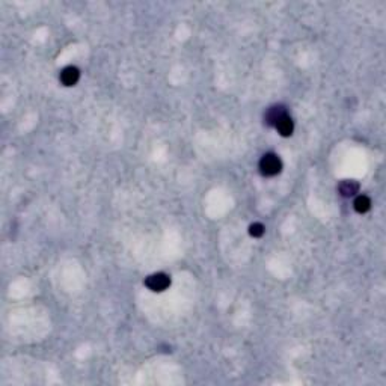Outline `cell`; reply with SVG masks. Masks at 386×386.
<instances>
[{"mask_svg":"<svg viewBox=\"0 0 386 386\" xmlns=\"http://www.w3.org/2000/svg\"><path fill=\"white\" fill-rule=\"evenodd\" d=\"M259 171L265 177H275L282 171V161L276 154H265L259 160Z\"/></svg>","mask_w":386,"mask_h":386,"instance_id":"6da1fadb","label":"cell"},{"mask_svg":"<svg viewBox=\"0 0 386 386\" xmlns=\"http://www.w3.org/2000/svg\"><path fill=\"white\" fill-rule=\"evenodd\" d=\"M145 285H147L151 291L160 293V291H164V290L171 285V278L164 273H156V275H151V276L147 278Z\"/></svg>","mask_w":386,"mask_h":386,"instance_id":"7a4b0ae2","label":"cell"},{"mask_svg":"<svg viewBox=\"0 0 386 386\" xmlns=\"http://www.w3.org/2000/svg\"><path fill=\"white\" fill-rule=\"evenodd\" d=\"M276 130L281 136L284 137H288V136H291L293 131H294V123H293V119L290 118L288 115H284L278 123H276Z\"/></svg>","mask_w":386,"mask_h":386,"instance_id":"277c9868","label":"cell"},{"mask_svg":"<svg viewBox=\"0 0 386 386\" xmlns=\"http://www.w3.org/2000/svg\"><path fill=\"white\" fill-rule=\"evenodd\" d=\"M264 225L262 224H254V225H251V228H249V232H251V235L252 237H261L262 234H264Z\"/></svg>","mask_w":386,"mask_h":386,"instance_id":"ba28073f","label":"cell"},{"mask_svg":"<svg viewBox=\"0 0 386 386\" xmlns=\"http://www.w3.org/2000/svg\"><path fill=\"white\" fill-rule=\"evenodd\" d=\"M80 79V71L76 66H66L64 68V71L61 72V82L65 86H72L76 85Z\"/></svg>","mask_w":386,"mask_h":386,"instance_id":"3957f363","label":"cell"},{"mask_svg":"<svg viewBox=\"0 0 386 386\" xmlns=\"http://www.w3.org/2000/svg\"><path fill=\"white\" fill-rule=\"evenodd\" d=\"M284 115H287L284 106H273V107H270V109L267 110V113H265V118H264V119H265V124L275 127L276 123H278V121H279Z\"/></svg>","mask_w":386,"mask_h":386,"instance_id":"5b68a950","label":"cell"},{"mask_svg":"<svg viewBox=\"0 0 386 386\" xmlns=\"http://www.w3.org/2000/svg\"><path fill=\"white\" fill-rule=\"evenodd\" d=\"M338 190H340V193L343 196L349 198V196H353L354 193H357L359 190V184L356 181H343L340 184V187H338Z\"/></svg>","mask_w":386,"mask_h":386,"instance_id":"8992f818","label":"cell"},{"mask_svg":"<svg viewBox=\"0 0 386 386\" xmlns=\"http://www.w3.org/2000/svg\"><path fill=\"white\" fill-rule=\"evenodd\" d=\"M371 208V201L368 196L362 195V196H357L356 201H354V210L357 213H367L368 210Z\"/></svg>","mask_w":386,"mask_h":386,"instance_id":"52a82bcc","label":"cell"}]
</instances>
